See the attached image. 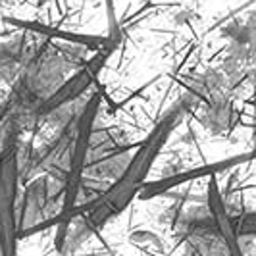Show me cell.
I'll return each mask as SVG.
<instances>
[{
    "label": "cell",
    "instance_id": "obj_1",
    "mask_svg": "<svg viewBox=\"0 0 256 256\" xmlns=\"http://www.w3.org/2000/svg\"><path fill=\"white\" fill-rule=\"evenodd\" d=\"M189 112L191 106L187 96L176 100L158 118L154 128L135 148V152L129 156L126 166L120 170L110 187L104 189L98 196L83 200L64 222L56 226V248L60 252H72L79 248L104 226L118 218L135 200V196H141L156 160Z\"/></svg>",
    "mask_w": 256,
    "mask_h": 256
},
{
    "label": "cell",
    "instance_id": "obj_2",
    "mask_svg": "<svg viewBox=\"0 0 256 256\" xmlns=\"http://www.w3.org/2000/svg\"><path fill=\"white\" fill-rule=\"evenodd\" d=\"M81 46L46 38L33 52H27L14 77L10 94L2 100V108L20 114L27 126L35 122L40 106L70 77V70L79 68L89 58L81 52Z\"/></svg>",
    "mask_w": 256,
    "mask_h": 256
},
{
    "label": "cell",
    "instance_id": "obj_3",
    "mask_svg": "<svg viewBox=\"0 0 256 256\" xmlns=\"http://www.w3.org/2000/svg\"><path fill=\"white\" fill-rule=\"evenodd\" d=\"M20 114L0 102V256H20V185L24 181V131Z\"/></svg>",
    "mask_w": 256,
    "mask_h": 256
},
{
    "label": "cell",
    "instance_id": "obj_4",
    "mask_svg": "<svg viewBox=\"0 0 256 256\" xmlns=\"http://www.w3.org/2000/svg\"><path fill=\"white\" fill-rule=\"evenodd\" d=\"M102 104V90L94 87L89 96L79 104L77 110V124H76V135L70 146L68 162L60 178L62 185V206L60 214L56 216L52 226H58L64 222L77 206L83 202V187H85V172L89 168V154L90 144H92V135H94V124L100 112Z\"/></svg>",
    "mask_w": 256,
    "mask_h": 256
},
{
    "label": "cell",
    "instance_id": "obj_5",
    "mask_svg": "<svg viewBox=\"0 0 256 256\" xmlns=\"http://www.w3.org/2000/svg\"><path fill=\"white\" fill-rule=\"evenodd\" d=\"M187 100L191 110H198L202 126L212 133H226L233 128L235 108L231 98V81L220 70H206L187 83Z\"/></svg>",
    "mask_w": 256,
    "mask_h": 256
},
{
    "label": "cell",
    "instance_id": "obj_6",
    "mask_svg": "<svg viewBox=\"0 0 256 256\" xmlns=\"http://www.w3.org/2000/svg\"><path fill=\"white\" fill-rule=\"evenodd\" d=\"M114 48L116 44H108V46H104L100 50H94L83 64L76 68L74 74H70V77L60 85V89L40 106L35 122L56 118V116H60L66 110L77 106L81 100H85L89 96L90 90L96 87L98 77L102 74L104 66H106Z\"/></svg>",
    "mask_w": 256,
    "mask_h": 256
},
{
    "label": "cell",
    "instance_id": "obj_7",
    "mask_svg": "<svg viewBox=\"0 0 256 256\" xmlns=\"http://www.w3.org/2000/svg\"><path fill=\"white\" fill-rule=\"evenodd\" d=\"M250 158V154H239V156H231V158H224L218 162H208V164H200V166H191V168H181L174 174H168L164 178L156 181H148L146 187L142 189L141 198L142 200H148L154 196H160V194H166L172 189H178L181 185H187L191 181L196 180H210L214 176H218L222 172L230 170V168L239 166L241 162H246Z\"/></svg>",
    "mask_w": 256,
    "mask_h": 256
},
{
    "label": "cell",
    "instance_id": "obj_8",
    "mask_svg": "<svg viewBox=\"0 0 256 256\" xmlns=\"http://www.w3.org/2000/svg\"><path fill=\"white\" fill-rule=\"evenodd\" d=\"M206 206L212 216V222L218 230L222 241L226 244L228 256H244L243 246H241V235L235 228V220L228 212V206L224 202V196L220 191L218 176L210 178L206 183Z\"/></svg>",
    "mask_w": 256,
    "mask_h": 256
},
{
    "label": "cell",
    "instance_id": "obj_9",
    "mask_svg": "<svg viewBox=\"0 0 256 256\" xmlns=\"http://www.w3.org/2000/svg\"><path fill=\"white\" fill-rule=\"evenodd\" d=\"M235 220V228L241 237H256V210L254 212H244Z\"/></svg>",
    "mask_w": 256,
    "mask_h": 256
},
{
    "label": "cell",
    "instance_id": "obj_10",
    "mask_svg": "<svg viewBox=\"0 0 256 256\" xmlns=\"http://www.w3.org/2000/svg\"><path fill=\"white\" fill-rule=\"evenodd\" d=\"M254 122H256V10H254Z\"/></svg>",
    "mask_w": 256,
    "mask_h": 256
}]
</instances>
